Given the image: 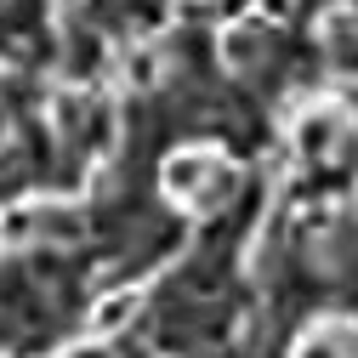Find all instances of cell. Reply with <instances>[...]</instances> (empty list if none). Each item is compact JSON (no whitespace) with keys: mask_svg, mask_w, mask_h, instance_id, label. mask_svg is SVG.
<instances>
[{"mask_svg":"<svg viewBox=\"0 0 358 358\" xmlns=\"http://www.w3.org/2000/svg\"><path fill=\"white\" fill-rule=\"evenodd\" d=\"M137 307H143V290H108L97 307H92V319H85V330H92L97 341H108V336H120L131 319H137Z\"/></svg>","mask_w":358,"mask_h":358,"instance_id":"277c9868","label":"cell"},{"mask_svg":"<svg viewBox=\"0 0 358 358\" xmlns=\"http://www.w3.org/2000/svg\"><path fill=\"white\" fill-rule=\"evenodd\" d=\"M80 234H85V216H80V205H69V199L40 205V239L69 245V239H80Z\"/></svg>","mask_w":358,"mask_h":358,"instance_id":"8992f818","label":"cell"},{"mask_svg":"<svg viewBox=\"0 0 358 358\" xmlns=\"http://www.w3.org/2000/svg\"><path fill=\"white\" fill-rule=\"evenodd\" d=\"M69 358H114V352H108V347H103V341L92 336V341H80V347H69Z\"/></svg>","mask_w":358,"mask_h":358,"instance_id":"30bf717a","label":"cell"},{"mask_svg":"<svg viewBox=\"0 0 358 358\" xmlns=\"http://www.w3.org/2000/svg\"><path fill=\"white\" fill-rule=\"evenodd\" d=\"M234 188H239V171H234L228 159H216V171H210V182H205V194H199L194 210H222V205L234 199Z\"/></svg>","mask_w":358,"mask_h":358,"instance_id":"ba28073f","label":"cell"},{"mask_svg":"<svg viewBox=\"0 0 358 358\" xmlns=\"http://www.w3.org/2000/svg\"><path fill=\"white\" fill-rule=\"evenodd\" d=\"M210 171H216V154H210V148H176V154H165V165H159V188H165L171 205H199Z\"/></svg>","mask_w":358,"mask_h":358,"instance_id":"7a4b0ae2","label":"cell"},{"mask_svg":"<svg viewBox=\"0 0 358 358\" xmlns=\"http://www.w3.org/2000/svg\"><path fill=\"white\" fill-rule=\"evenodd\" d=\"M125 69H131V80H137V85H154V80H159V57H154V52H137Z\"/></svg>","mask_w":358,"mask_h":358,"instance_id":"9c48e42d","label":"cell"},{"mask_svg":"<svg viewBox=\"0 0 358 358\" xmlns=\"http://www.w3.org/2000/svg\"><path fill=\"white\" fill-rule=\"evenodd\" d=\"M341 143H347V114H341L336 103H307V108L296 114V125H290V148H296L301 165L336 159Z\"/></svg>","mask_w":358,"mask_h":358,"instance_id":"6da1fadb","label":"cell"},{"mask_svg":"<svg viewBox=\"0 0 358 358\" xmlns=\"http://www.w3.org/2000/svg\"><path fill=\"white\" fill-rule=\"evenodd\" d=\"M40 245V205H6L0 210V250Z\"/></svg>","mask_w":358,"mask_h":358,"instance_id":"5b68a950","label":"cell"},{"mask_svg":"<svg viewBox=\"0 0 358 358\" xmlns=\"http://www.w3.org/2000/svg\"><path fill=\"white\" fill-rule=\"evenodd\" d=\"M250 57H262V29H256V23H234L228 34H222V63H228V69H245Z\"/></svg>","mask_w":358,"mask_h":358,"instance_id":"52a82bcc","label":"cell"},{"mask_svg":"<svg viewBox=\"0 0 358 358\" xmlns=\"http://www.w3.org/2000/svg\"><path fill=\"white\" fill-rule=\"evenodd\" d=\"M290 358H358V330H352L347 319H319V324L296 341Z\"/></svg>","mask_w":358,"mask_h":358,"instance_id":"3957f363","label":"cell"}]
</instances>
